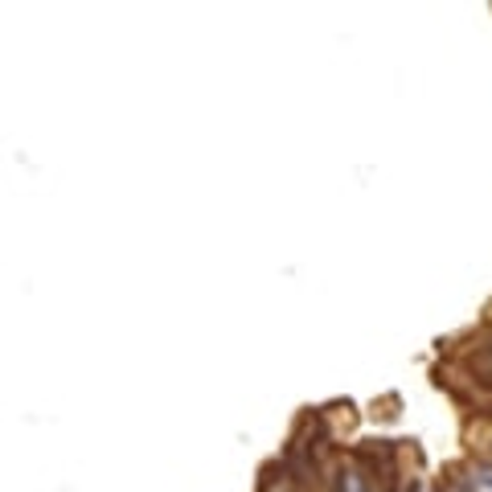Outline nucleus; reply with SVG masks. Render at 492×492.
Listing matches in <instances>:
<instances>
[{
	"label": "nucleus",
	"instance_id": "nucleus-2",
	"mask_svg": "<svg viewBox=\"0 0 492 492\" xmlns=\"http://www.w3.org/2000/svg\"><path fill=\"white\" fill-rule=\"evenodd\" d=\"M484 464H492V427H488V443H484Z\"/></svg>",
	"mask_w": 492,
	"mask_h": 492
},
{
	"label": "nucleus",
	"instance_id": "nucleus-3",
	"mask_svg": "<svg viewBox=\"0 0 492 492\" xmlns=\"http://www.w3.org/2000/svg\"><path fill=\"white\" fill-rule=\"evenodd\" d=\"M279 492H296V488H279Z\"/></svg>",
	"mask_w": 492,
	"mask_h": 492
},
{
	"label": "nucleus",
	"instance_id": "nucleus-1",
	"mask_svg": "<svg viewBox=\"0 0 492 492\" xmlns=\"http://www.w3.org/2000/svg\"><path fill=\"white\" fill-rule=\"evenodd\" d=\"M337 492H374V480H369V472L361 468H341V476H337Z\"/></svg>",
	"mask_w": 492,
	"mask_h": 492
},
{
	"label": "nucleus",
	"instance_id": "nucleus-4",
	"mask_svg": "<svg viewBox=\"0 0 492 492\" xmlns=\"http://www.w3.org/2000/svg\"><path fill=\"white\" fill-rule=\"evenodd\" d=\"M488 418H492V402H488Z\"/></svg>",
	"mask_w": 492,
	"mask_h": 492
}]
</instances>
